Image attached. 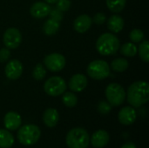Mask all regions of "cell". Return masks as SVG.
I'll list each match as a JSON object with an SVG mask.
<instances>
[{"instance_id": "18", "label": "cell", "mask_w": 149, "mask_h": 148, "mask_svg": "<svg viewBox=\"0 0 149 148\" xmlns=\"http://www.w3.org/2000/svg\"><path fill=\"white\" fill-rule=\"evenodd\" d=\"M107 27L110 31L119 33L123 30L124 19L119 15H112L107 20Z\"/></svg>"}, {"instance_id": "1", "label": "cell", "mask_w": 149, "mask_h": 148, "mask_svg": "<svg viewBox=\"0 0 149 148\" xmlns=\"http://www.w3.org/2000/svg\"><path fill=\"white\" fill-rule=\"evenodd\" d=\"M127 102L135 108L148 103L149 99V85L147 81H136L130 85L126 92Z\"/></svg>"}, {"instance_id": "30", "label": "cell", "mask_w": 149, "mask_h": 148, "mask_svg": "<svg viewBox=\"0 0 149 148\" xmlns=\"http://www.w3.org/2000/svg\"><path fill=\"white\" fill-rule=\"evenodd\" d=\"M56 4H57L56 8L61 10L62 12L67 11L71 7V1L70 0H58Z\"/></svg>"}, {"instance_id": "33", "label": "cell", "mask_w": 149, "mask_h": 148, "mask_svg": "<svg viewBox=\"0 0 149 148\" xmlns=\"http://www.w3.org/2000/svg\"><path fill=\"white\" fill-rule=\"evenodd\" d=\"M120 148H137L136 146L133 143V142H127L126 144H124Z\"/></svg>"}, {"instance_id": "4", "label": "cell", "mask_w": 149, "mask_h": 148, "mask_svg": "<svg viewBox=\"0 0 149 148\" xmlns=\"http://www.w3.org/2000/svg\"><path fill=\"white\" fill-rule=\"evenodd\" d=\"M41 135L39 127L36 125H24L17 131V140L24 146H31L38 142Z\"/></svg>"}, {"instance_id": "14", "label": "cell", "mask_w": 149, "mask_h": 148, "mask_svg": "<svg viewBox=\"0 0 149 148\" xmlns=\"http://www.w3.org/2000/svg\"><path fill=\"white\" fill-rule=\"evenodd\" d=\"M92 17L87 14H82L76 17L73 22V28L79 33L86 32L92 26Z\"/></svg>"}, {"instance_id": "9", "label": "cell", "mask_w": 149, "mask_h": 148, "mask_svg": "<svg viewBox=\"0 0 149 148\" xmlns=\"http://www.w3.org/2000/svg\"><path fill=\"white\" fill-rule=\"evenodd\" d=\"M3 41L6 48L11 50L17 48L22 42V35L18 29L15 27L8 28L3 36Z\"/></svg>"}, {"instance_id": "34", "label": "cell", "mask_w": 149, "mask_h": 148, "mask_svg": "<svg viewBox=\"0 0 149 148\" xmlns=\"http://www.w3.org/2000/svg\"><path fill=\"white\" fill-rule=\"evenodd\" d=\"M47 3L51 4V3H56L58 2V0H45Z\"/></svg>"}, {"instance_id": "16", "label": "cell", "mask_w": 149, "mask_h": 148, "mask_svg": "<svg viewBox=\"0 0 149 148\" xmlns=\"http://www.w3.org/2000/svg\"><path fill=\"white\" fill-rule=\"evenodd\" d=\"M109 140V133L105 130H98L90 137V142L95 148H103L106 147L108 144Z\"/></svg>"}, {"instance_id": "8", "label": "cell", "mask_w": 149, "mask_h": 148, "mask_svg": "<svg viewBox=\"0 0 149 148\" xmlns=\"http://www.w3.org/2000/svg\"><path fill=\"white\" fill-rule=\"evenodd\" d=\"M65 58L58 52H53L46 55L44 58L45 66L51 72H60L65 66Z\"/></svg>"}, {"instance_id": "20", "label": "cell", "mask_w": 149, "mask_h": 148, "mask_svg": "<svg viewBox=\"0 0 149 148\" xmlns=\"http://www.w3.org/2000/svg\"><path fill=\"white\" fill-rule=\"evenodd\" d=\"M59 27H60L59 22L55 21L52 18H49L48 20L45 22L43 25V30H44V32L47 36H52L58 32Z\"/></svg>"}, {"instance_id": "29", "label": "cell", "mask_w": 149, "mask_h": 148, "mask_svg": "<svg viewBox=\"0 0 149 148\" xmlns=\"http://www.w3.org/2000/svg\"><path fill=\"white\" fill-rule=\"evenodd\" d=\"M48 16H50V18H52V19H53L55 21H58V22H60L63 19V13H62V11L59 10L57 8L51 9L50 13H49Z\"/></svg>"}, {"instance_id": "6", "label": "cell", "mask_w": 149, "mask_h": 148, "mask_svg": "<svg viewBox=\"0 0 149 148\" xmlns=\"http://www.w3.org/2000/svg\"><path fill=\"white\" fill-rule=\"evenodd\" d=\"M107 102L112 106H120L126 99V91L117 83L109 84L105 91Z\"/></svg>"}, {"instance_id": "7", "label": "cell", "mask_w": 149, "mask_h": 148, "mask_svg": "<svg viewBox=\"0 0 149 148\" xmlns=\"http://www.w3.org/2000/svg\"><path fill=\"white\" fill-rule=\"evenodd\" d=\"M44 90L46 94L52 97H57L63 94L66 90V83L65 79L58 76L49 78L45 85Z\"/></svg>"}, {"instance_id": "32", "label": "cell", "mask_w": 149, "mask_h": 148, "mask_svg": "<svg viewBox=\"0 0 149 148\" xmlns=\"http://www.w3.org/2000/svg\"><path fill=\"white\" fill-rule=\"evenodd\" d=\"M10 56V51L8 48H2L0 49V62H6Z\"/></svg>"}, {"instance_id": "3", "label": "cell", "mask_w": 149, "mask_h": 148, "mask_svg": "<svg viewBox=\"0 0 149 148\" xmlns=\"http://www.w3.org/2000/svg\"><path fill=\"white\" fill-rule=\"evenodd\" d=\"M90 136L87 131L82 127H75L70 130L65 138V143L69 148H86L89 146Z\"/></svg>"}, {"instance_id": "25", "label": "cell", "mask_w": 149, "mask_h": 148, "mask_svg": "<svg viewBox=\"0 0 149 148\" xmlns=\"http://www.w3.org/2000/svg\"><path fill=\"white\" fill-rule=\"evenodd\" d=\"M138 52L142 61L148 63L149 61V43L148 40H142L139 45Z\"/></svg>"}, {"instance_id": "10", "label": "cell", "mask_w": 149, "mask_h": 148, "mask_svg": "<svg viewBox=\"0 0 149 148\" xmlns=\"http://www.w3.org/2000/svg\"><path fill=\"white\" fill-rule=\"evenodd\" d=\"M5 76L11 80H16L19 79L23 73V65L17 59L10 60L4 68Z\"/></svg>"}, {"instance_id": "5", "label": "cell", "mask_w": 149, "mask_h": 148, "mask_svg": "<svg viewBox=\"0 0 149 148\" xmlns=\"http://www.w3.org/2000/svg\"><path fill=\"white\" fill-rule=\"evenodd\" d=\"M86 72L90 78L96 80H102L110 75V66L107 61L96 59L88 65Z\"/></svg>"}, {"instance_id": "23", "label": "cell", "mask_w": 149, "mask_h": 148, "mask_svg": "<svg viewBox=\"0 0 149 148\" xmlns=\"http://www.w3.org/2000/svg\"><path fill=\"white\" fill-rule=\"evenodd\" d=\"M107 8L114 13H119L126 6L127 0H106Z\"/></svg>"}, {"instance_id": "24", "label": "cell", "mask_w": 149, "mask_h": 148, "mask_svg": "<svg viewBox=\"0 0 149 148\" xmlns=\"http://www.w3.org/2000/svg\"><path fill=\"white\" fill-rule=\"evenodd\" d=\"M62 101L64 103V105L67 107H74L77 103H78V98L77 96L72 92H65L63 93V97H62Z\"/></svg>"}, {"instance_id": "2", "label": "cell", "mask_w": 149, "mask_h": 148, "mask_svg": "<svg viewBox=\"0 0 149 148\" xmlns=\"http://www.w3.org/2000/svg\"><path fill=\"white\" fill-rule=\"evenodd\" d=\"M120 47L119 38L113 33H103L96 42V49L100 55L109 56L115 54Z\"/></svg>"}, {"instance_id": "26", "label": "cell", "mask_w": 149, "mask_h": 148, "mask_svg": "<svg viewBox=\"0 0 149 148\" xmlns=\"http://www.w3.org/2000/svg\"><path fill=\"white\" fill-rule=\"evenodd\" d=\"M46 75V69L45 66L38 63L35 65L33 71H32V77L35 80H42Z\"/></svg>"}, {"instance_id": "17", "label": "cell", "mask_w": 149, "mask_h": 148, "mask_svg": "<svg viewBox=\"0 0 149 148\" xmlns=\"http://www.w3.org/2000/svg\"><path fill=\"white\" fill-rule=\"evenodd\" d=\"M59 120L58 112L55 108H47L43 114V121L45 125L50 128L54 127Z\"/></svg>"}, {"instance_id": "12", "label": "cell", "mask_w": 149, "mask_h": 148, "mask_svg": "<svg viewBox=\"0 0 149 148\" xmlns=\"http://www.w3.org/2000/svg\"><path fill=\"white\" fill-rule=\"evenodd\" d=\"M137 118L135 109L132 106H125L121 108L118 114L119 121L124 126H129L134 123Z\"/></svg>"}, {"instance_id": "28", "label": "cell", "mask_w": 149, "mask_h": 148, "mask_svg": "<svg viewBox=\"0 0 149 148\" xmlns=\"http://www.w3.org/2000/svg\"><path fill=\"white\" fill-rule=\"evenodd\" d=\"M112 110V106L107 101H100L98 104V112L103 115L108 114Z\"/></svg>"}, {"instance_id": "11", "label": "cell", "mask_w": 149, "mask_h": 148, "mask_svg": "<svg viewBox=\"0 0 149 148\" xmlns=\"http://www.w3.org/2000/svg\"><path fill=\"white\" fill-rule=\"evenodd\" d=\"M87 83H88V80L86 75L82 73H77V74H74L70 79L68 85L72 92H80L86 88Z\"/></svg>"}, {"instance_id": "19", "label": "cell", "mask_w": 149, "mask_h": 148, "mask_svg": "<svg viewBox=\"0 0 149 148\" xmlns=\"http://www.w3.org/2000/svg\"><path fill=\"white\" fill-rule=\"evenodd\" d=\"M14 144V137L9 130L0 129V148H10Z\"/></svg>"}, {"instance_id": "22", "label": "cell", "mask_w": 149, "mask_h": 148, "mask_svg": "<svg viewBox=\"0 0 149 148\" xmlns=\"http://www.w3.org/2000/svg\"><path fill=\"white\" fill-rule=\"evenodd\" d=\"M129 66L128 61L124 58H118L112 61L111 68L113 71L116 72H125Z\"/></svg>"}, {"instance_id": "21", "label": "cell", "mask_w": 149, "mask_h": 148, "mask_svg": "<svg viewBox=\"0 0 149 148\" xmlns=\"http://www.w3.org/2000/svg\"><path fill=\"white\" fill-rule=\"evenodd\" d=\"M120 51V53L126 57H129V58H133L134 57L137 52H138V48L136 46V44L134 43H131V42H127L121 45V47H120L119 49Z\"/></svg>"}, {"instance_id": "27", "label": "cell", "mask_w": 149, "mask_h": 148, "mask_svg": "<svg viewBox=\"0 0 149 148\" xmlns=\"http://www.w3.org/2000/svg\"><path fill=\"white\" fill-rule=\"evenodd\" d=\"M129 38L133 43H141L144 38V32L140 29H134L131 31Z\"/></svg>"}, {"instance_id": "31", "label": "cell", "mask_w": 149, "mask_h": 148, "mask_svg": "<svg viewBox=\"0 0 149 148\" xmlns=\"http://www.w3.org/2000/svg\"><path fill=\"white\" fill-rule=\"evenodd\" d=\"M92 20L94 24L100 25V24H103L107 21V16L103 12H98L93 16Z\"/></svg>"}, {"instance_id": "15", "label": "cell", "mask_w": 149, "mask_h": 148, "mask_svg": "<svg viewBox=\"0 0 149 148\" xmlns=\"http://www.w3.org/2000/svg\"><path fill=\"white\" fill-rule=\"evenodd\" d=\"M22 123L21 116L16 112H9L3 118V124L7 130L15 131L18 129Z\"/></svg>"}, {"instance_id": "13", "label": "cell", "mask_w": 149, "mask_h": 148, "mask_svg": "<svg viewBox=\"0 0 149 148\" xmlns=\"http://www.w3.org/2000/svg\"><path fill=\"white\" fill-rule=\"evenodd\" d=\"M51 6L49 3H45V2H36L34 3L31 9H30V12L31 15L35 17V18H44L45 17H47L50 13L51 10Z\"/></svg>"}]
</instances>
